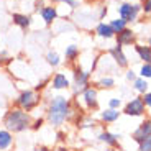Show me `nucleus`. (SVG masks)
I'll return each instance as SVG.
<instances>
[{
	"instance_id": "16",
	"label": "nucleus",
	"mask_w": 151,
	"mask_h": 151,
	"mask_svg": "<svg viewBox=\"0 0 151 151\" xmlns=\"http://www.w3.org/2000/svg\"><path fill=\"white\" fill-rule=\"evenodd\" d=\"M122 112L120 110H115V109H105L100 112L99 115V120L102 122L104 125H110V123H115V122L120 118Z\"/></svg>"
},
{
	"instance_id": "12",
	"label": "nucleus",
	"mask_w": 151,
	"mask_h": 151,
	"mask_svg": "<svg viewBox=\"0 0 151 151\" xmlns=\"http://www.w3.org/2000/svg\"><path fill=\"white\" fill-rule=\"evenodd\" d=\"M148 136H151V118H145V120L138 125V128L133 132L132 138L136 143H140V141H143Z\"/></svg>"
},
{
	"instance_id": "17",
	"label": "nucleus",
	"mask_w": 151,
	"mask_h": 151,
	"mask_svg": "<svg viewBox=\"0 0 151 151\" xmlns=\"http://www.w3.org/2000/svg\"><path fill=\"white\" fill-rule=\"evenodd\" d=\"M79 56H81V49L77 45L72 43V45H68L64 48V59L68 64H76L77 59H79Z\"/></svg>"
},
{
	"instance_id": "14",
	"label": "nucleus",
	"mask_w": 151,
	"mask_h": 151,
	"mask_svg": "<svg viewBox=\"0 0 151 151\" xmlns=\"http://www.w3.org/2000/svg\"><path fill=\"white\" fill-rule=\"evenodd\" d=\"M15 145V135L7 128H0V151H10Z\"/></svg>"
},
{
	"instance_id": "39",
	"label": "nucleus",
	"mask_w": 151,
	"mask_h": 151,
	"mask_svg": "<svg viewBox=\"0 0 151 151\" xmlns=\"http://www.w3.org/2000/svg\"><path fill=\"white\" fill-rule=\"evenodd\" d=\"M104 15H107V8H105V7H104L102 10H100V18H102Z\"/></svg>"
},
{
	"instance_id": "35",
	"label": "nucleus",
	"mask_w": 151,
	"mask_h": 151,
	"mask_svg": "<svg viewBox=\"0 0 151 151\" xmlns=\"http://www.w3.org/2000/svg\"><path fill=\"white\" fill-rule=\"evenodd\" d=\"M125 77H127V81H135L136 79V74H135V71H133V69H128V71H127V74H125Z\"/></svg>"
},
{
	"instance_id": "1",
	"label": "nucleus",
	"mask_w": 151,
	"mask_h": 151,
	"mask_svg": "<svg viewBox=\"0 0 151 151\" xmlns=\"http://www.w3.org/2000/svg\"><path fill=\"white\" fill-rule=\"evenodd\" d=\"M74 117V109H72V100L69 97L63 94L58 95H51L46 104V112H45V118L46 123L59 128L66 122L72 120Z\"/></svg>"
},
{
	"instance_id": "36",
	"label": "nucleus",
	"mask_w": 151,
	"mask_h": 151,
	"mask_svg": "<svg viewBox=\"0 0 151 151\" xmlns=\"http://www.w3.org/2000/svg\"><path fill=\"white\" fill-rule=\"evenodd\" d=\"M31 151H54V150L49 148V146H46V145H40V146H35Z\"/></svg>"
},
{
	"instance_id": "11",
	"label": "nucleus",
	"mask_w": 151,
	"mask_h": 151,
	"mask_svg": "<svg viewBox=\"0 0 151 151\" xmlns=\"http://www.w3.org/2000/svg\"><path fill=\"white\" fill-rule=\"evenodd\" d=\"M110 58L113 59V63L117 64V68H128V58H127V54L123 53V46L120 45H115L112 49H110Z\"/></svg>"
},
{
	"instance_id": "18",
	"label": "nucleus",
	"mask_w": 151,
	"mask_h": 151,
	"mask_svg": "<svg viewBox=\"0 0 151 151\" xmlns=\"http://www.w3.org/2000/svg\"><path fill=\"white\" fill-rule=\"evenodd\" d=\"M45 61H46V64L49 66V68H59L61 63H63V59H61V54L58 53V51H54V49H49L48 53L45 54Z\"/></svg>"
},
{
	"instance_id": "15",
	"label": "nucleus",
	"mask_w": 151,
	"mask_h": 151,
	"mask_svg": "<svg viewBox=\"0 0 151 151\" xmlns=\"http://www.w3.org/2000/svg\"><path fill=\"white\" fill-rule=\"evenodd\" d=\"M115 38H117V45H120V46H132V45H135L136 35H135V31H133L132 28L127 27L123 31H120V33L115 35Z\"/></svg>"
},
{
	"instance_id": "31",
	"label": "nucleus",
	"mask_w": 151,
	"mask_h": 151,
	"mask_svg": "<svg viewBox=\"0 0 151 151\" xmlns=\"http://www.w3.org/2000/svg\"><path fill=\"white\" fill-rule=\"evenodd\" d=\"M141 99H143V102H145V107H146V109H151V91H148L146 94H143Z\"/></svg>"
},
{
	"instance_id": "23",
	"label": "nucleus",
	"mask_w": 151,
	"mask_h": 151,
	"mask_svg": "<svg viewBox=\"0 0 151 151\" xmlns=\"http://www.w3.org/2000/svg\"><path fill=\"white\" fill-rule=\"evenodd\" d=\"M109 25H110V27H112L113 33L117 35V33H120V31H123L125 28H127V25H128V23H127V22H125V20H122L120 17H118V18L112 20V22H110Z\"/></svg>"
},
{
	"instance_id": "3",
	"label": "nucleus",
	"mask_w": 151,
	"mask_h": 151,
	"mask_svg": "<svg viewBox=\"0 0 151 151\" xmlns=\"http://www.w3.org/2000/svg\"><path fill=\"white\" fill-rule=\"evenodd\" d=\"M41 102H43L41 92L35 91V89H22L18 92V95L13 99V107H18V109L31 113L33 110H36L41 105Z\"/></svg>"
},
{
	"instance_id": "33",
	"label": "nucleus",
	"mask_w": 151,
	"mask_h": 151,
	"mask_svg": "<svg viewBox=\"0 0 151 151\" xmlns=\"http://www.w3.org/2000/svg\"><path fill=\"white\" fill-rule=\"evenodd\" d=\"M56 136H58V141H59V143H66V141H68V133L66 132H58Z\"/></svg>"
},
{
	"instance_id": "20",
	"label": "nucleus",
	"mask_w": 151,
	"mask_h": 151,
	"mask_svg": "<svg viewBox=\"0 0 151 151\" xmlns=\"http://www.w3.org/2000/svg\"><path fill=\"white\" fill-rule=\"evenodd\" d=\"M95 89H104V91H109V89H113L115 87V79H113L112 76H102L99 81H95L94 84Z\"/></svg>"
},
{
	"instance_id": "40",
	"label": "nucleus",
	"mask_w": 151,
	"mask_h": 151,
	"mask_svg": "<svg viewBox=\"0 0 151 151\" xmlns=\"http://www.w3.org/2000/svg\"><path fill=\"white\" fill-rule=\"evenodd\" d=\"M148 46H150V48H151V38H150V41H148Z\"/></svg>"
},
{
	"instance_id": "37",
	"label": "nucleus",
	"mask_w": 151,
	"mask_h": 151,
	"mask_svg": "<svg viewBox=\"0 0 151 151\" xmlns=\"http://www.w3.org/2000/svg\"><path fill=\"white\" fill-rule=\"evenodd\" d=\"M54 151H72V150H69V148H66V146H58V148H54Z\"/></svg>"
},
{
	"instance_id": "34",
	"label": "nucleus",
	"mask_w": 151,
	"mask_h": 151,
	"mask_svg": "<svg viewBox=\"0 0 151 151\" xmlns=\"http://www.w3.org/2000/svg\"><path fill=\"white\" fill-rule=\"evenodd\" d=\"M46 5V0H35V12H40Z\"/></svg>"
},
{
	"instance_id": "41",
	"label": "nucleus",
	"mask_w": 151,
	"mask_h": 151,
	"mask_svg": "<svg viewBox=\"0 0 151 151\" xmlns=\"http://www.w3.org/2000/svg\"><path fill=\"white\" fill-rule=\"evenodd\" d=\"M102 151H112V150H110V148H105V150H102Z\"/></svg>"
},
{
	"instance_id": "22",
	"label": "nucleus",
	"mask_w": 151,
	"mask_h": 151,
	"mask_svg": "<svg viewBox=\"0 0 151 151\" xmlns=\"http://www.w3.org/2000/svg\"><path fill=\"white\" fill-rule=\"evenodd\" d=\"M133 91L135 92H138V94H146L148 92V89H150V84H148V81L146 79H143V77H136L135 81H133Z\"/></svg>"
},
{
	"instance_id": "8",
	"label": "nucleus",
	"mask_w": 151,
	"mask_h": 151,
	"mask_svg": "<svg viewBox=\"0 0 151 151\" xmlns=\"http://www.w3.org/2000/svg\"><path fill=\"white\" fill-rule=\"evenodd\" d=\"M49 89L56 92H63L71 89V79L64 72H54L51 77H49Z\"/></svg>"
},
{
	"instance_id": "27",
	"label": "nucleus",
	"mask_w": 151,
	"mask_h": 151,
	"mask_svg": "<svg viewBox=\"0 0 151 151\" xmlns=\"http://www.w3.org/2000/svg\"><path fill=\"white\" fill-rule=\"evenodd\" d=\"M12 61H13V58L8 56L5 49H0V64H10Z\"/></svg>"
},
{
	"instance_id": "4",
	"label": "nucleus",
	"mask_w": 151,
	"mask_h": 151,
	"mask_svg": "<svg viewBox=\"0 0 151 151\" xmlns=\"http://www.w3.org/2000/svg\"><path fill=\"white\" fill-rule=\"evenodd\" d=\"M92 72L86 71L81 64H72V81H71V91L74 97H79L91 84Z\"/></svg>"
},
{
	"instance_id": "25",
	"label": "nucleus",
	"mask_w": 151,
	"mask_h": 151,
	"mask_svg": "<svg viewBox=\"0 0 151 151\" xmlns=\"http://www.w3.org/2000/svg\"><path fill=\"white\" fill-rule=\"evenodd\" d=\"M140 77L143 79H151V63H143V66L140 68Z\"/></svg>"
},
{
	"instance_id": "28",
	"label": "nucleus",
	"mask_w": 151,
	"mask_h": 151,
	"mask_svg": "<svg viewBox=\"0 0 151 151\" xmlns=\"http://www.w3.org/2000/svg\"><path fill=\"white\" fill-rule=\"evenodd\" d=\"M46 87H49V77H46V79H43L41 82H38V86H35L33 89L38 92H43L46 89Z\"/></svg>"
},
{
	"instance_id": "6",
	"label": "nucleus",
	"mask_w": 151,
	"mask_h": 151,
	"mask_svg": "<svg viewBox=\"0 0 151 151\" xmlns=\"http://www.w3.org/2000/svg\"><path fill=\"white\" fill-rule=\"evenodd\" d=\"M81 104L86 110H97L99 109V91L94 86H89L81 94Z\"/></svg>"
},
{
	"instance_id": "21",
	"label": "nucleus",
	"mask_w": 151,
	"mask_h": 151,
	"mask_svg": "<svg viewBox=\"0 0 151 151\" xmlns=\"http://www.w3.org/2000/svg\"><path fill=\"white\" fill-rule=\"evenodd\" d=\"M135 51L143 63H151V48L148 45H135Z\"/></svg>"
},
{
	"instance_id": "13",
	"label": "nucleus",
	"mask_w": 151,
	"mask_h": 151,
	"mask_svg": "<svg viewBox=\"0 0 151 151\" xmlns=\"http://www.w3.org/2000/svg\"><path fill=\"white\" fill-rule=\"evenodd\" d=\"M118 138H120V136L112 133V132H109V130H104V132H100L97 135V141L104 143L107 148H110V150L118 148Z\"/></svg>"
},
{
	"instance_id": "24",
	"label": "nucleus",
	"mask_w": 151,
	"mask_h": 151,
	"mask_svg": "<svg viewBox=\"0 0 151 151\" xmlns=\"http://www.w3.org/2000/svg\"><path fill=\"white\" fill-rule=\"evenodd\" d=\"M46 123V118H45V115H41V117H36V118H33V122H31V130L33 132H40V130L43 128V125Z\"/></svg>"
},
{
	"instance_id": "19",
	"label": "nucleus",
	"mask_w": 151,
	"mask_h": 151,
	"mask_svg": "<svg viewBox=\"0 0 151 151\" xmlns=\"http://www.w3.org/2000/svg\"><path fill=\"white\" fill-rule=\"evenodd\" d=\"M95 33H97L99 38H104V40H110V38L115 36L112 27H110L109 23H104V22H100L97 27H95Z\"/></svg>"
},
{
	"instance_id": "5",
	"label": "nucleus",
	"mask_w": 151,
	"mask_h": 151,
	"mask_svg": "<svg viewBox=\"0 0 151 151\" xmlns=\"http://www.w3.org/2000/svg\"><path fill=\"white\" fill-rule=\"evenodd\" d=\"M125 115H128V117H143L145 113H146V107H145V102L141 97H133L130 99L128 102L125 104L123 107V112Z\"/></svg>"
},
{
	"instance_id": "2",
	"label": "nucleus",
	"mask_w": 151,
	"mask_h": 151,
	"mask_svg": "<svg viewBox=\"0 0 151 151\" xmlns=\"http://www.w3.org/2000/svg\"><path fill=\"white\" fill-rule=\"evenodd\" d=\"M31 122H33V115L30 112H25V110L13 107V105L10 109H7V112L4 113V118H2L4 128H7L13 135L25 133L28 130H31Z\"/></svg>"
},
{
	"instance_id": "26",
	"label": "nucleus",
	"mask_w": 151,
	"mask_h": 151,
	"mask_svg": "<svg viewBox=\"0 0 151 151\" xmlns=\"http://www.w3.org/2000/svg\"><path fill=\"white\" fill-rule=\"evenodd\" d=\"M138 151H151V136H148L138 143Z\"/></svg>"
},
{
	"instance_id": "30",
	"label": "nucleus",
	"mask_w": 151,
	"mask_h": 151,
	"mask_svg": "<svg viewBox=\"0 0 151 151\" xmlns=\"http://www.w3.org/2000/svg\"><path fill=\"white\" fill-rule=\"evenodd\" d=\"M63 4L66 7H69L71 10H76V8L79 7V0H63Z\"/></svg>"
},
{
	"instance_id": "32",
	"label": "nucleus",
	"mask_w": 151,
	"mask_h": 151,
	"mask_svg": "<svg viewBox=\"0 0 151 151\" xmlns=\"http://www.w3.org/2000/svg\"><path fill=\"white\" fill-rule=\"evenodd\" d=\"M141 12L151 13V0H143V2H141Z\"/></svg>"
},
{
	"instance_id": "10",
	"label": "nucleus",
	"mask_w": 151,
	"mask_h": 151,
	"mask_svg": "<svg viewBox=\"0 0 151 151\" xmlns=\"http://www.w3.org/2000/svg\"><path fill=\"white\" fill-rule=\"evenodd\" d=\"M12 22H13V25H17V27L23 31H28L31 28V25H33L31 15L30 13H23V12H15V13L12 15Z\"/></svg>"
},
{
	"instance_id": "29",
	"label": "nucleus",
	"mask_w": 151,
	"mask_h": 151,
	"mask_svg": "<svg viewBox=\"0 0 151 151\" xmlns=\"http://www.w3.org/2000/svg\"><path fill=\"white\" fill-rule=\"evenodd\" d=\"M120 107H122V99L113 97V99H110V100H109V109H115V110H118Z\"/></svg>"
},
{
	"instance_id": "38",
	"label": "nucleus",
	"mask_w": 151,
	"mask_h": 151,
	"mask_svg": "<svg viewBox=\"0 0 151 151\" xmlns=\"http://www.w3.org/2000/svg\"><path fill=\"white\" fill-rule=\"evenodd\" d=\"M51 5H58V4H63V0H48Z\"/></svg>"
},
{
	"instance_id": "9",
	"label": "nucleus",
	"mask_w": 151,
	"mask_h": 151,
	"mask_svg": "<svg viewBox=\"0 0 151 151\" xmlns=\"http://www.w3.org/2000/svg\"><path fill=\"white\" fill-rule=\"evenodd\" d=\"M38 15L41 17L43 23H45L46 27H53L54 23H56V20L59 18V15H58V7L56 5H51V4H46L41 10L38 12Z\"/></svg>"
},
{
	"instance_id": "7",
	"label": "nucleus",
	"mask_w": 151,
	"mask_h": 151,
	"mask_svg": "<svg viewBox=\"0 0 151 151\" xmlns=\"http://www.w3.org/2000/svg\"><path fill=\"white\" fill-rule=\"evenodd\" d=\"M140 12H141V5H138V4H122V5H118V17H120L122 20H125L127 23L136 22Z\"/></svg>"
}]
</instances>
